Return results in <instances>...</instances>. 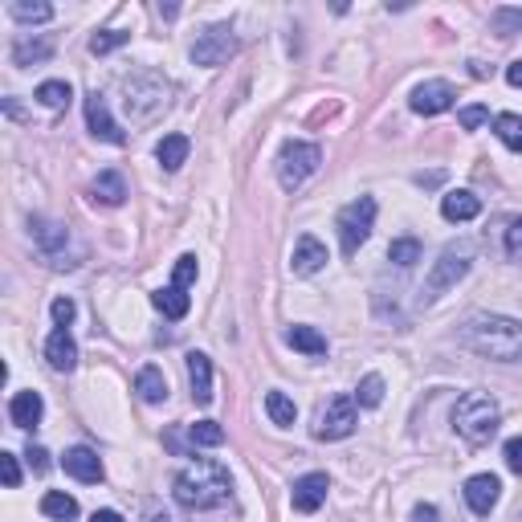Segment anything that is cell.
Wrapping results in <instances>:
<instances>
[{"mask_svg": "<svg viewBox=\"0 0 522 522\" xmlns=\"http://www.w3.org/2000/svg\"><path fill=\"white\" fill-rule=\"evenodd\" d=\"M171 494H176V502L184 510H217V506H225L233 498V478H228V469L220 461L196 457L176 473Z\"/></svg>", "mask_w": 522, "mask_h": 522, "instance_id": "obj_1", "label": "cell"}, {"mask_svg": "<svg viewBox=\"0 0 522 522\" xmlns=\"http://www.w3.org/2000/svg\"><path fill=\"white\" fill-rule=\"evenodd\" d=\"M461 343L481 359L498 363H522V323L506 314H473L461 326Z\"/></svg>", "mask_w": 522, "mask_h": 522, "instance_id": "obj_2", "label": "cell"}, {"mask_svg": "<svg viewBox=\"0 0 522 522\" xmlns=\"http://www.w3.org/2000/svg\"><path fill=\"white\" fill-rule=\"evenodd\" d=\"M498 424H502V412H498L494 396H486V392H469V396L457 400L453 429L461 432L469 445H486V440H494Z\"/></svg>", "mask_w": 522, "mask_h": 522, "instance_id": "obj_3", "label": "cell"}, {"mask_svg": "<svg viewBox=\"0 0 522 522\" xmlns=\"http://www.w3.org/2000/svg\"><path fill=\"white\" fill-rule=\"evenodd\" d=\"M469 266H473V245H469V241L445 245V253L432 261L429 277H424V290H420V302H424V306H429V302H437L440 294L449 290V285L461 282V277L469 274Z\"/></svg>", "mask_w": 522, "mask_h": 522, "instance_id": "obj_4", "label": "cell"}, {"mask_svg": "<svg viewBox=\"0 0 522 522\" xmlns=\"http://www.w3.org/2000/svg\"><path fill=\"white\" fill-rule=\"evenodd\" d=\"M318 163H323V151H318L314 143L290 139V143L277 151V179H282L285 192H294V188H302L310 176H314Z\"/></svg>", "mask_w": 522, "mask_h": 522, "instance_id": "obj_5", "label": "cell"}, {"mask_svg": "<svg viewBox=\"0 0 522 522\" xmlns=\"http://www.w3.org/2000/svg\"><path fill=\"white\" fill-rule=\"evenodd\" d=\"M171 86L160 78V73H139V78H127V111L135 122H151L155 114L168 106Z\"/></svg>", "mask_w": 522, "mask_h": 522, "instance_id": "obj_6", "label": "cell"}, {"mask_svg": "<svg viewBox=\"0 0 522 522\" xmlns=\"http://www.w3.org/2000/svg\"><path fill=\"white\" fill-rule=\"evenodd\" d=\"M372 225H375V200L372 196H359V200L343 204L339 217H334V228H339V245L343 253H359V245L372 237Z\"/></svg>", "mask_w": 522, "mask_h": 522, "instance_id": "obj_7", "label": "cell"}, {"mask_svg": "<svg viewBox=\"0 0 522 522\" xmlns=\"http://www.w3.org/2000/svg\"><path fill=\"white\" fill-rule=\"evenodd\" d=\"M359 424V404L355 396H334L326 400V408L318 412V424H314V437L318 440H343L351 437Z\"/></svg>", "mask_w": 522, "mask_h": 522, "instance_id": "obj_8", "label": "cell"}, {"mask_svg": "<svg viewBox=\"0 0 522 522\" xmlns=\"http://www.w3.org/2000/svg\"><path fill=\"white\" fill-rule=\"evenodd\" d=\"M237 53V37H233V29L228 24H212V29H204L200 37H196V45H192V62L196 65H225L228 57Z\"/></svg>", "mask_w": 522, "mask_h": 522, "instance_id": "obj_9", "label": "cell"}, {"mask_svg": "<svg viewBox=\"0 0 522 522\" xmlns=\"http://www.w3.org/2000/svg\"><path fill=\"white\" fill-rule=\"evenodd\" d=\"M86 127H90V135L102 139V143H127V135H122V127L111 119V106H106V98L98 94V90L86 98Z\"/></svg>", "mask_w": 522, "mask_h": 522, "instance_id": "obj_10", "label": "cell"}, {"mask_svg": "<svg viewBox=\"0 0 522 522\" xmlns=\"http://www.w3.org/2000/svg\"><path fill=\"white\" fill-rule=\"evenodd\" d=\"M326 489H331L326 473H302V478L290 486V502H294V510H298V514H314L318 506L326 502Z\"/></svg>", "mask_w": 522, "mask_h": 522, "instance_id": "obj_11", "label": "cell"}, {"mask_svg": "<svg viewBox=\"0 0 522 522\" xmlns=\"http://www.w3.org/2000/svg\"><path fill=\"white\" fill-rule=\"evenodd\" d=\"M453 86L449 82H440V78H432V82H420V86L412 90V111L416 114H424V119H432V114H440V111H449L453 106Z\"/></svg>", "mask_w": 522, "mask_h": 522, "instance_id": "obj_12", "label": "cell"}, {"mask_svg": "<svg viewBox=\"0 0 522 522\" xmlns=\"http://www.w3.org/2000/svg\"><path fill=\"white\" fill-rule=\"evenodd\" d=\"M326 266V245L318 241V237H310V233H302L298 241H294V253H290V269L298 277H310V274H318V269Z\"/></svg>", "mask_w": 522, "mask_h": 522, "instance_id": "obj_13", "label": "cell"}, {"mask_svg": "<svg viewBox=\"0 0 522 522\" xmlns=\"http://www.w3.org/2000/svg\"><path fill=\"white\" fill-rule=\"evenodd\" d=\"M498 494H502V481L494 473H473L465 481V502H469L473 514H489L498 506Z\"/></svg>", "mask_w": 522, "mask_h": 522, "instance_id": "obj_14", "label": "cell"}, {"mask_svg": "<svg viewBox=\"0 0 522 522\" xmlns=\"http://www.w3.org/2000/svg\"><path fill=\"white\" fill-rule=\"evenodd\" d=\"M45 359L53 372H73V367H78V343H73V334L65 331V326H57L45 339Z\"/></svg>", "mask_w": 522, "mask_h": 522, "instance_id": "obj_15", "label": "cell"}, {"mask_svg": "<svg viewBox=\"0 0 522 522\" xmlns=\"http://www.w3.org/2000/svg\"><path fill=\"white\" fill-rule=\"evenodd\" d=\"M41 416H45L41 392H16V396L8 400V420H13L16 429H37Z\"/></svg>", "mask_w": 522, "mask_h": 522, "instance_id": "obj_16", "label": "cell"}, {"mask_svg": "<svg viewBox=\"0 0 522 522\" xmlns=\"http://www.w3.org/2000/svg\"><path fill=\"white\" fill-rule=\"evenodd\" d=\"M29 233H33V241L41 245V253H45V257H57V253L70 245L65 225H57V220H49V217H33L29 220Z\"/></svg>", "mask_w": 522, "mask_h": 522, "instance_id": "obj_17", "label": "cell"}, {"mask_svg": "<svg viewBox=\"0 0 522 522\" xmlns=\"http://www.w3.org/2000/svg\"><path fill=\"white\" fill-rule=\"evenodd\" d=\"M62 465H65V473L78 481H102V461H98V453L86 445H73L70 453L62 457Z\"/></svg>", "mask_w": 522, "mask_h": 522, "instance_id": "obj_18", "label": "cell"}, {"mask_svg": "<svg viewBox=\"0 0 522 522\" xmlns=\"http://www.w3.org/2000/svg\"><path fill=\"white\" fill-rule=\"evenodd\" d=\"M188 383H192L196 404H212V363L204 351H192V355H188Z\"/></svg>", "mask_w": 522, "mask_h": 522, "instance_id": "obj_19", "label": "cell"}, {"mask_svg": "<svg viewBox=\"0 0 522 522\" xmlns=\"http://www.w3.org/2000/svg\"><path fill=\"white\" fill-rule=\"evenodd\" d=\"M481 212V200L473 192H465V188H457V192H445L440 196V217L453 220V225H461V220H473Z\"/></svg>", "mask_w": 522, "mask_h": 522, "instance_id": "obj_20", "label": "cell"}, {"mask_svg": "<svg viewBox=\"0 0 522 522\" xmlns=\"http://www.w3.org/2000/svg\"><path fill=\"white\" fill-rule=\"evenodd\" d=\"M135 392L143 404H163V400H168V375H163L155 363H147L143 372L135 375Z\"/></svg>", "mask_w": 522, "mask_h": 522, "instance_id": "obj_21", "label": "cell"}, {"mask_svg": "<svg viewBox=\"0 0 522 522\" xmlns=\"http://www.w3.org/2000/svg\"><path fill=\"white\" fill-rule=\"evenodd\" d=\"M90 192H94V200L106 204V208H119V204L127 200V184H122L119 171H98V179L90 184Z\"/></svg>", "mask_w": 522, "mask_h": 522, "instance_id": "obj_22", "label": "cell"}, {"mask_svg": "<svg viewBox=\"0 0 522 522\" xmlns=\"http://www.w3.org/2000/svg\"><path fill=\"white\" fill-rule=\"evenodd\" d=\"M188 151H192L188 135H163L160 143H155V160H160L163 171H179V163L188 160Z\"/></svg>", "mask_w": 522, "mask_h": 522, "instance_id": "obj_23", "label": "cell"}, {"mask_svg": "<svg viewBox=\"0 0 522 522\" xmlns=\"http://www.w3.org/2000/svg\"><path fill=\"white\" fill-rule=\"evenodd\" d=\"M155 310H160L163 318H184L188 310H192V298H188V290H179V285H163V290L151 294Z\"/></svg>", "mask_w": 522, "mask_h": 522, "instance_id": "obj_24", "label": "cell"}, {"mask_svg": "<svg viewBox=\"0 0 522 522\" xmlns=\"http://www.w3.org/2000/svg\"><path fill=\"white\" fill-rule=\"evenodd\" d=\"M285 343H290L294 351H302V355H326V334L318 331V326H290L285 331Z\"/></svg>", "mask_w": 522, "mask_h": 522, "instance_id": "obj_25", "label": "cell"}, {"mask_svg": "<svg viewBox=\"0 0 522 522\" xmlns=\"http://www.w3.org/2000/svg\"><path fill=\"white\" fill-rule=\"evenodd\" d=\"M49 53H53V41H49V37H16V45H13V62L16 65L45 62Z\"/></svg>", "mask_w": 522, "mask_h": 522, "instance_id": "obj_26", "label": "cell"}, {"mask_svg": "<svg viewBox=\"0 0 522 522\" xmlns=\"http://www.w3.org/2000/svg\"><path fill=\"white\" fill-rule=\"evenodd\" d=\"M41 514L57 518V522H70V518H78V502H73L65 489H49V494L41 498Z\"/></svg>", "mask_w": 522, "mask_h": 522, "instance_id": "obj_27", "label": "cell"}, {"mask_svg": "<svg viewBox=\"0 0 522 522\" xmlns=\"http://www.w3.org/2000/svg\"><path fill=\"white\" fill-rule=\"evenodd\" d=\"M266 412L277 429H290V424L298 420V408H294V400L285 396V392H266Z\"/></svg>", "mask_w": 522, "mask_h": 522, "instance_id": "obj_28", "label": "cell"}, {"mask_svg": "<svg viewBox=\"0 0 522 522\" xmlns=\"http://www.w3.org/2000/svg\"><path fill=\"white\" fill-rule=\"evenodd\" d=\"M70 98H73V90H70V82H41L37 86V102L45 106V111H65L70 106Z\"/></svg>", "mask_w": 522, "mask_h": 522, "instance_id": "obj_29", "label": "cell"}, {"mask_svg": "<svg viewBox=\"0 0 522 522\" xmlns=\"http://www.w3.org/2000/svg\"><path fill=\"white\" fill-rule=\"evenodd\" d=\"M494 135L502 139L506 147H510V151H522V114H498L494 119Z\"/></svg>", "mask_w": 522, "mask_h": 522, "instance_id": "obj_30", "label": "cell"}, {"mask_svg": "<svg viewBox=\"0 0 522 522\" xmlns=\"http://www.w3.org/2000/svg\"><path fill=\"white\" fill-rule=\"evenodd\" d=\"M8 13H13L16 21H24V24H45L49 16H53V5H45V0H16Z\"/></svg>", "mask_w": 522, "mask_h": 522, "instance_id": "obj_31", "label": "cell"}, {"mask_svg": "<svg viewBox=\"0 0 522 522\" xmlns=\"http://www.w3.org/2000/svg\"><path fill=\"white\" fill-rule=\"evenodd\" d=\"M188 437H192V445H204V449L225 445V429H220L217 420H196L192 429H188Z\"/></svg>", "mask_w": 522, "mask_h": 522, "instance_id": "obj_32", "label": "cell"}, {"mask_svg": "<svg viewBox=\"0 0 522 522\" xmlns=\"http://www.w3.org/2000/svg\"><path fill=\"white\" fill-rule=\"evenodd\" d=\"M388 261H396L400 269L416 266V261H420V241H412V237H400V241H392L388 245Z\"/></svg>", "mask_w": 522, "mask_h": 522, "instance_id": "obj_33", "label": "cell"}, {"mask_svg": "<svg viewBox=\"0 0 522 522\" xmlns=\"http://www.w3.org/2000/svg\"><path fill=\"white\" fill-rule=\"evenodd\" d=\"M489 24L498 37H514V33H522V8H494Z\"/></svg>", "mask_w": 522, "mask_h": 522, "instance_id": "obj_34", "label": "cell"}, {"mask_svg": "<svg viewBox=\"0 0 522 522\" xmlns=\"http://www.w3.org/2000/svg\"><path fill=\"white\" fill-rule=\"evenodd\" d=\"M383 400V380L380 375H363V380H359V388H355V404L359 408H375Z\"/></svg>", "mask_w": 522, "mask_h": 522, "instance_id": "obj_35", "label": "cell"}, {"mask_svg": "<svg viewBox=\"0 0 522 522\" xmlns=\"http://www.w3.org/2000/svg\"><path fill=\"white\" fill-rule=\"evenodd\" d=\"M130 41V33H122V29H106V33H94L90 37V53L94 57H102V53H114L119 45H127Z\"/></svg>", "mask_w": 522, "mask_h": 522, "instance_id": "obj_36", "label": "cell"}, {"mask_svg": "<svg viewBox=\"0 0 522 522\" xmlns=\"http://www.w3.org/2000/svg\"><path fill=\"white\" fill-rule=\"evenodd\" d=\"M196 274H200V266H196L192 253H184V257H176V269H171V285H179V290H188V285L196 282Z\"/></svg>", "mask_w": 522, "mask_h": 522, "instance_id": "obj_37", "label": "cell"}, {"mask_svg": "<svg viewBox=\"0 0 522 522\" xmlns=\"http://www.w3.org/2000/svg\"><path fill=\"white\" fill-rule=\"evenodd\" d=\"M0 478H5V486H8V489L21 486V465H16V457H13V453H0Z\"/></svg>", "mask_w": 522, "mask_h": 522, "instance_id": "obj_38", "label": "cell"}, {"mask_svg": "<svg viewBox=\"0 0 522 522\" xmlns=\"http://www.w3.org/2000/svg\"><path fill=\"white\" fill-rule=\"evenodd\" d=\"M457 119H461L465 130H478V127H486V122H489V111H486V106H465Z\"/></svg>", "mask_w": 522, "mask_h": 522, "instance_id": "obj_39", "label": "cell"}, {"mask_svg": "<svg viewBox=\"0 0 522 522\" xmlns=\"http://www.w3.org/2000/svg\"><path fill=\"white\" fill-rule=\"evenodd\" d=\"M506 253H510L514 261H522V217L510 220V228H506Z\"/></svg>", "mask_w": 522, "mask_h": 522, "instance_id": "obj_40", "label": "cell"}, {"mask_svg": "<svg viewBox=\"0 0 522 522\" xmlns=\"http://www.w3.org/2000/svg\"><path fill=\"white\" fill-rule=\"evenodd\" d=\"M53 323L57 326H70L73 323V314H78V306H73V298H53Z\"/></svg>", "mask_w": 522, "mask_h": 522, "instance_id": "obj_41", "label": "cell"}, {"mask_svg": "<svg viewBox=\"0 0 522 522\" xmlns=\"http://www.w3.org/2000/svg\"><path fill=\"white\" fill-rule=\"evenodd\" d=\"M502 453H506V465H510V469L522 478V437H510V440H506Z\"/></svg>", "mask_w": 522, "mask_h": 522, "instance_id": "obj_42", "label": "cell"}, {"mask_svg": "<svg viewBox=\"0 0 522 522\" xmlns=\"http://www.w3.org/2000/svg\"><path fill=\"white\" fill-rule=\"evenodd\" d=\"M24 457H29V469L33 473H45L49 469V453L41 445H29V449H24Z\"/></svg>", "mask_w": 522, "mask_h": 522, "instance_id": "obj_43", "label": "cell"}, {"mask_svg": "<svg viewBox=\"0 0 522 522\" xmlns=\"http://www.w3.org/2000/svg\"><path fill=\"white\" fill-rule=\"evenodd\" d=\"M506 82L522 90V57H518V62H510V65H506Z\"/></svg>", "mask_w": 522, "mask_h": 522, "instance_id": "obj_44", "label": "cell"}, {"mask_svg": "<svg viewBox=\"0 0 522 522\" xmlns=\"http://www.w3.org/2000/svg\"><path fill=\"white\" fill-rule=\"evenodd\" d=\"M412 522H437V506H416Z\"/></svg>", "mask_w": 522, "mask_h": 522, "instance_id": "obj_45", "label": "cell"}, {"mask_svg": "<svg viewBox=\"0 0 522 522\" xmlns=\"http://www.w3.org/2000/svg\"><path fill=\"white\" fill-rule=\"evenodd\" d=\"M90 522H122V514H119V510H98Z\"/></svg>", "mask_w": 522, "mask_h": 522, "instance_id": "obj_46", "label": "cell"}, {"mask_svg": "<svg viewBox=\"0 0 522 522\" xmlns=\"http://www.w3.org/2000/svg\"><path fill=\"white\" fill-rule=\"evenodd\" d=\"M147 522H171V518L163 510H151V514H147Z\"/></svg>", "mask_w": 522, "mask_h": 522, "instance_id": "obj_47", "label": "cell"}]
</instances>
